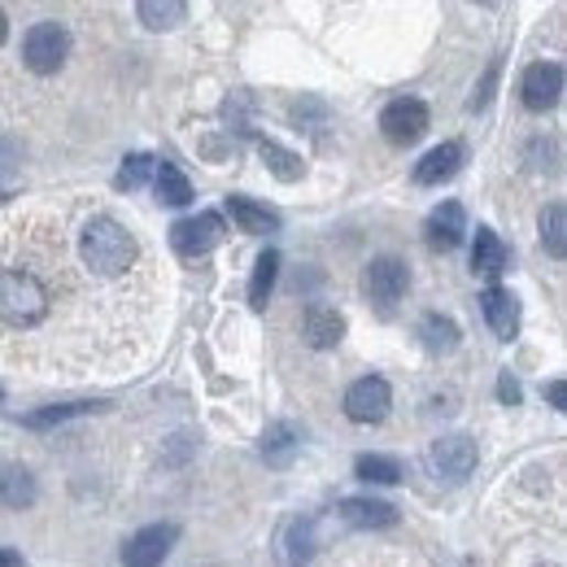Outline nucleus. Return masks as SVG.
<instances>
[{
  "label": "nucleus",
  "instance_id": "nucleus-1",
  "mask_svg": "<svg viewBox=\"0 0 567 567\" xmlns=\"http://www.w3.org/2000/svg\"><path fill=\"white\" fill-rule=\"evenodd\" d=\"M79 258L88 262V271L113 280L135 262V236L113 219H92L79 236Z\"/></svg>",
  "mask_w": 567,
  "mask_h": 567
},
{
  "label": "nucleus",
  "instance_id": "nucleus-2",
  "mask_svg": "<svg viewBox=\"0 0 567 567\" xmlns=\"http://www.w3.org/2000/svg\"><path fill=\"white\" fill-rule=\"evenodd\" d=\"M48 315V288L31 271H0V319L9 328H31Z\"/></svg>",
  "mask_w": 567,
  "mask_h": 567
},
{
  "label": "nucleus",
  "instance_id": "nucleus-3",
  "mask_svg": "<svg viewBox=\"0 0 567 567\" xmlns=\"http://www.w3.org/2000/svg\"><path fill=\"white\" fill-rule=\"evenodd\" d=\"M70 57V31L62 22H35L22 40V62L35 75H57Z\"/></svg>",
  "mask_w": 567,
  "mask_h": 567
},
{
  "label": "nucleus",
  "instance_id": "nucleus-4",
  "mask_svg": "<svg viewBox=\"0 0 567 567\" xmlns=\"http://www.w3.org/2000/svg\"><path fill=\"white\" fill-rule=\"evenodd\" d=\"M406 288H411V266H406L402 258L384 253V258H371V262H367V271H362V293H367L380 310H393V306L406 297Z\"/></svg>",
  "mask_w": 567,
  "mask_h": 567
},
{
  "label": "nucleus",
  "instance_id": "nucleus-5",
  "mask_svg": "<svg viewBox=\"0 0 567 567\" xmlns=\"http://www.w3.org/2000/svg\"><path fill=\"white\" fill-rule=\"evenodd\" d=\"M223 236H227L223 215L201 210V215L179 219V223L171 227V249H175L179 258H206L210 249H219V244H223Z\"/></svg>",
  "mask_w": 567,
  "mask_h": 567
},
{
  "label": "nucleus",
  "instance_id": "nucleus-6",
  "mask_svg": "<svg viewBox=\"0 0 567 567\" xmlns=\"http://www.w3.org/2000/svg\"><path fill=\"white\" fill-rule=\"evenodd\" d=\"M389 406H393V389L380 375H362V380H353L345 389V415L353 424H384Z\"/></svg>",
  "mask_w": 567,
  "mask_h": 567
},
{
  "label": "nucleus",
  "instance_id": "nucleus-7",
  "mask_svg": "<svg viewBox=\"0 0 567 567\" xmlns=\"http://www.w3.org/2000/svg\"><path fill=\"white\" fill-rule=\"evenodd\" d=\"M559 97H564V66H559V62H533V66L524 70V79H520V101H524V110L546 113L559 106Z\"/></svg>",
  "mask_w": 567,
  "mask_h": 567
},
{
  "label": "nucleus",
  "instance_id": "nucleus-8",
  "mask_svg": "<svg viewBox=\"0 0 567 567\" xmlns=\"http://www.w3.org/2000/svg\"><path fill=\"white\" fill-rule=\"evenodd\" d=\"M380 131H384V140L389 144H415L424 131H428V106L424 101H415V97H397V101H389L384 113H380Z\"/></svg>",
  "mask_w": 567,
  "mask_h": 567
},
{
  "label": "nucleus",
  "instance_id": "nucleus-9",
  "mask_svg": "<svg viewBox=\"0 0 567 567\" xmlns=\"http://www.w3.org/2000/svg\"><path fill=\"white\" fill-rule=\"evenodd\" d=\"M175 542H179V528H175V524H149V528H140V533L122 546V564L127 567H162L166 564V555L175 550Z\"/></svg>",
  "mask_w": 567,
  "mask_h": 567
},
{
  "label": "nucleus",
  "instance_id": "nucleus-10",
  "mask_svg": "<svg viewBox=\"0 0 567 567\" xmlns=\"http://www.w3.org/2000/svg\"><path fill=\"white\" fill-rule=\"evenodd\" d=\"M462 236H467V215H462L458 201H441V206L424 219V244H428L433 253H454V249L462 244Z\"/></svg>",
  "mask_w": 567,
  "mask_h": 567
},
{
  "label": "nucleus",
  "instance_id": "nucleus-11",
  "mask_svg": "<svg viewBox=\"0 0 567 567\" xmlns=\"http://www.w3.org/2000/svg\"><path fill=\"white\" fill-rule=\"evenodd\" d=\"M302 337L310 349H337L345 340V315L337 306H324V302H310L306 315H302Z\"/></svg>",
  "mask_w": 567,
  "mask_h": 567
},
{
  "label": "nucleus",
  "instance_id": "nucleus-12",
  "mask_svg": "<svg viewBox=\"0 0 567 567\" xmlns=\"http://www.w3.org/2000/svg\"><path fill=\"white\" fill-rule=\"evenodd\" d=\"M428 462L437 467V476H446V480H462V476H471V467H476V441H471V437H462V433L441 437V441H433Z\"/></svg>",
  "mask_w": 567,
  "mask_h": 567
},
{
  "label": "nucleus",
  "instance_id": "nucleus-13",
  "mask_svg": "<svg viewBox=\"0 0 567 567\" xmlns=\"http://www.w3.org/2000/svg\"><path fill=\"white\" fill-rule=\"evenodd\" d=\"M462 157H467V149H462L458 140L437 144L433 153H424V157L415 162V184H419V188H437V184H446V179H454V175L462 171Z\"/></svg>",
  "mask_w": 567,
  "mask_h": 567
},
{
  "label": "nucleus",
  "instance_id": "nucleus-14",
  "mask_svg": "<svg viewBox=\"0 0 567 567\" xmlns=\"http://www.w3.org/2000/svg\"><path fill=\"white\" fill-rule=\"evenodd\" d=\"M511 266V249L502 244V236L493 227H476V244H471V271L489 284H498V275Z\"/></svg>",
  "mask_w": 567,
  "mask_h": 567
},
{
  "label": "nucleus",
  "instance_id": "nucleus-15",
  "mask_svg": "<svg viewBox=\"0 0 567 567\" xmlns=\"http://www.w3.org/2000/svg\"><path fill=\"white\" fill-rule=\"evenodd\" d=\"M480 310H484V324L502 340H511L520 332V302H515V293H506L502 284H489V288L480 293Z\"/></svg>",
  "mask_w": 567,
  "mask_h": 567
},
{
  "label": "nucleus",
  "instance_id": "nucleus-16",
  "mask_svg": "<svg viewBox=\"0 0 567 567\" xmlns=\"http://www.w3.org/2000/svg\"><path fill=\"white\" fill-rule=\"evenodd\" d=\"M275 555H280V564H284V567L310 564V555H315V520H302V515H293V520L280 528Z\"/></svg>",
  "mask_w": 567,
  "mask_h": 567
},
{
  "label": "nucleus",
  "instance_id": "nucleus-17",
  "mask_svg": "<svg viewBox=\"0 0 567 567\" xmlns=\"http://www.w3.org/2000/svg\"><path fill=\"white\" fill-rule=\"evenodd\" d=\"M40 498V484L35 476L22 467V462H0V506L4 511H22Z\"/></svg>",
  "mask_w": 567,
  "mask_h": 567
},
{
  "label": "nucleus",
  "instance_id": "nucleus-18",
  "mask_svg": "<svg viewBox=\"0 0 567 567\" xmlns=\"http://www.w3.org/2000/svg\"><path fill=\"white\" fill-rule=\"evenodd\" d=\"M340 520L353 524V528H393L397 511L389 502H375V498H345L340 502Z\"/></svg>",
  "mask_w": 567,
  "mask_h": 567
},
{
  "label": "nucleus",
  "instance_id": "nucleus-19",
  "mask_svg": "<svg viewBox=\"0 0 567 567\" xmlns=\"http://www.w3.org/2000/svg\"><path fill=\"white\" fill-rule=\"evenodd\" d=\"M227 210H231L236 227H240V231H249V236H266V231H275V227H280V215H275L271 206L249 201V197H227Z\"/></svg>",
  "mask_w": 567,
  "mask_h": 567
},
{
  "label": "nucleus",
  "instance_id": "nucleus-20",
  "mask_svg": "<svg viewBox=\"0 0 567 567\" xmlns=\"http://www.w3.org/2000/svg\"><path fill=\"white\" fill-rule=\"evenodd\" d=\"M275 280H280V253H275V249H266V253H258V262H253V280H249V306H253V310H266Z\"/></svg>",
  "mask_w": 567,
  "mask_h": 567
},
{
  "label": "nucleus",
  "instance_id": "nucleus-21",
  "mask_svg": "<svg viewBox=\"0 0 567 567\" xmlns=\"http://www.w3.org/2000/svg\"><path fill=\"white\" fill-rule=\"evenodd\" d=\"M297 450H302V433H297L293 424H271V428H266V437H262V458H266L271 467H288Z\"/></svg>",
  "mask_w": 567,
  "mask_h": 567
},
{
  "label": "nucleus",
  "instance_id": "nucleus-22",
  "mask_svg": "<svg viewBox=\"0 0 567 567\" xmlns=\"http://www.w3.org/2000/svg\"><path fill=\"white\" fill-rule=\"evenodd\" d=\"M153 188H157V197H162L166 206H188V201H193V184H188V175H184L175 162H157Z\"/></svg>",
  "mask_w": 567,
  "mask_h": 567
},
{
  "label": "nucleus",
  "instance_id": "nucleus-23",
  "mask_svg": "<svg viewBox=\"0 0 567 567\" xmlns=\"http://www.w3.org/2000/svg\"><path fill=\"white\" fill-rule=\"evenodd\" d=\"M353 476L371 480V484H397L402 480V462L389 454H358L353 458Z\"/></svg>",
  "mask_w": 567,
  "mask_h": 567
},
{
  "label": "nucleus",
  "instance_id": "nucleus-24",
  "mask_svg": "<svg viewBox=\"0 0 567 567\" xmlns=\"http://www.w3.org/2000/svg\"><path fill=\"white\" fill-rule=\"evenodd\" d=\"M419 340H424L428 353H454V349H458V324L446 319V315H424Z\"/></svg>",
  "mask_w": 567,
  "mask_h": 567
},
{
  "label": "nucleus",
  "instance_id": "nucleus-25",
  "mask_svg": "<svg viewBox=\"0 0 567 567\" xmlns=\"http://www.w3.org/2000/svg\"><path fill=\"white\" fill-rule=\"evenodd\" d=\"M135 13H140V22H144L149 31H171V26H179V22L188 18V4H184V0H162V4H157V0H144Z\"/></svg>",
  "mask_w": 567,
  "mask_h": 567
},
{
  "label": "nucleus",
  "instance_id": "nucleus-26",
  "mask_svg": "<svg viewBox=\"0 0 567 567\" xmlns=\"http://www.w3.org/2000/svg\"><path fill=\"white\" fill-rule=\"evenodd\" d=\"M542 244L550 249V258H564V253H567V210H564V201H555V206H546V210H542Z\"/></svg>",
  "mask_w": 567,
  "mask_h": 567
},
{
  "label": "nucleus",
  "instance_id": "nucleus-27",
  "mask_svg": "<svg viewBox=\"0 0 567 567\" xmlns=\"http://www.w3.org/2000/svg\"><path fill=\"white\" fill-rule=\"evenodd\" d=\"M88 411H101V402H62V406H44V411H31L22 424H26V428H53V424H66V419L88 415Z\"/></svg>",
  "mask_w": 567,
  "mask_h": 567
},
{
  "label": "nucleus",
  "instance_id": "nucleus-28",
  "mask_svg": "<svg viewBox=\"0 0 567 567\" xmlns=\"http://www.w3.org/2000/svg\"><path fill=\"white\" fill-rule=\"evenodd\" d=\"M262 157H266V166H271L284 184L302 179V171H306V166H302V157H297V153H288V149H284V144H275V140H262Z\"/></svg>",
  "mask_w": 567,
  "mask_h": 567
},
{
  "label": "nucleus",
  "instance_id": "nucleus-29",
  "mask_svg": "<svg viewBox=\"0 0 567 567\" xmlns=\"http://www.w3.org/2000/svg\"><path fill=\"white\" fill-rule=\"evenodd\" d=\"M153 171H157V157H149V153H131V157H122L118 188H140L144 179H153Z\"/></svg>",
  "mask_w": 567,
  "mask_h": 567
},
{
  "label": "nucleus",
  "instance_id": "nucleus-30",
  "mask_svg": "<svg viewBox=\"0 0 567 567\" xmlns=\"http://www.w3.org/2000/svg\"><path fill=\"white\" fill-rule=\"evenodd\" d=\"M498 397H502L506 406H520V397H524V389H520V380H515L511 371H502V375H498Z\"/></svg>",
  "mask_w": 567,
  "mask_h": 567
},
{
  "label": "nucleus",
  "instance_id": "nucleus-31",
  "mask_svg": "<svg viewBox=\"0 0 567 567\" xmlns=\"http://www.w3.org/2000/svg\"><path fill=\"white\" fill-rule=\"evenodd\" d=\"M546 397H550V402H555V406L564 411V397H567L564 380H550V384H546Z\"/></svg>",
  "mask_w": 567,
  "mask_h": 567
},
{
  "label": "nucleus",
  "instance_id": "nucleus-32",
  "mask_svg": "<svg viewBox=\"0 0 567 567\" xmlns=\"http://www.w3.org/2000/svg\"><path fill=\"white\" fill-rule=\"evenodd\" d=\"M0 567H22V555L18 550H0Z\"/></svg>",
  "mask_w": 567,
  "mask_h": 567
},
{
  "label": "nucleus",
  "instance_id": "nucleus-33",
  "mask_svg": "<svg viewBox=\"0 0 567 567\" xmlns=\"http://www.w3.org/2000/svg\"><path fill=\"white\" fill-rule=\"evenodd\" d=\"M4 35H9V18H4V9H0V44H4Z\"/></svg>",
  "mask_w": 567,
  "mask_h": 567
},
{
  "label": "nucleus",
  "instance_id": "nucleus-34",
  "mask_svg": "<svg viewBox=\"0 0 567 567\" xmlns=\"http://www.w3.org/2000/svg\"><path fill=\"white\" fill-rule=\"evenodd\" d=\"M0 397H4V389H0Z\"/></svg>",
  "mask_w": 567,
  "mask_h": 567
}]
</instances>
